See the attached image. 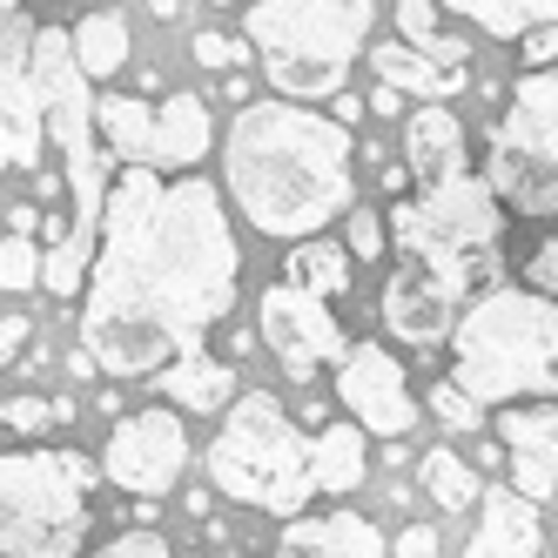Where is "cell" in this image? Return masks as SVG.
I'll return each instance as SVG.
<instances>
[{
	"instance_id": "obj_1",
	"label": "cell",
	"mask_w": 558,
	"mask_h": 558,
	"mask_svg": "<svg viewBox=\"0 0 558 558\" xmlns=\"http://www.w3.org/2000/svg\"><path fill=\"white\" fill-rule=\"evenodd\" d=\"M243 250L203 175L122 169L108 182L101 250L82 303V356L108 377H162L182 356H203L209 330L235 310Z\"/></svg>"
},
{
	"instance_id": "obj_2",
	"label": "cell",
	"mask_w": 558,
	"mask_h": 558,
	"mask_svg": "<svg viewBox=\"0 0 558 558\" xmlns=\"http://www.w3.org/2000/svg\"><path fill=\"white\" fill-rule=\"evenodd\" d=\"M222 189L243 222L276 243H316L337 216H350L356 142L330 114L296 101H250L222 135Z\"/></svg>"
},
{
	"instance_id": "obj_3",
	"label": "cell",
	"mask_w": 558,
	"mask_h": 558,
	"mask_svg": "<svg viewBox=\"0 0 558 558\" xmlns=\"http://www.w3.org/2000/svg\"><path fill=\"white\" fill-rule=\"evenodd\" d=\"M451 384L477 411L558 404V303L525 283L477 290L451 330Z\"/></svg>"
},
{
	"instance_id": "obj_4",
	"label": "cell",
	"mask_w": 558,
	"mask_h": 558,
	"mask_svg": "<svg viewBox=\"0 0 558 558\" xmlns=\"http://www.w3.org/2000/svg\"><path fill=\"white\" fill-rule=\"evenodd\" d=\"M371 21H377L371 0H263V8L243 14V34L276 101L310 108V101L343 95Z\"/></svg>"
},
{
	"instance_id": "obj_5",
	"label": "cell",
	"mask_w": 558,
	"mask_h": 558,
	"mask_svg": "<svg viewBox=\"0 0 558 558\" xmlns=\"http://www.w3.org/2000/svg\"><path fill=\"white\" fill-rule=\"evenodd\" d=\"M384 229H390V243L411 256V269H424L430 283H445L458 303L471 296V283L492 290L498 243H505V209H498V195L485 189V175L464 169L451 182L397 195Z\"/></svg>"
},
{
	"instance_id": "obj_6",
	"label": "cell",
	"mask_w": 558,
	"mask_h": 558,
	"mask_svg": "<svg viewBox=\"0 0 558 558\" xmlns=\"http://www.w3.org/2000/svg\"><path fill=\"white\" fill-rule=\"evenodd\" d=\"M209 485L235 505H256L269 518H303L316 485H310V437L296 430V417L283 411V397L269 390H243L229 404L216 445L203 451Z\"/></svg>"
},
{
	"instance_id": "obj_7",
	"label": "cell",
	"mask_w": 558,
	"mask_h": 558,
	"mask_svg": "<svg viewBox=\"0 0 558 558\" xmlns=\"http://www.w3.org/2000/svg\"><path fill=\"white\" fill-rule=\"evenodd\" d=\"M88 492L82 451H0V558H82Z\"/></svg>"
},
{
	"instance_id": "obj_8",
	"label": "cell",
	"mask_w": 558,
	"mask_h": 558,
	"mask_svg": "<svg viewBox=\"0 0 558 558\" xmlns=\"http://www.w3.org/2000/svg\"><path fill=\"white\" fill-rule=\"evenodd\" d=\"M485 189L505 216H558V68L518 74V88L492 129Z\"/></svg>"
},
{
	"instance_id": "obj_9",
	"label": "cell",
	"mask_w": 558,
	"mask_h": 558,
	"mask_svg": "<svg viewBox=\"0 0 558 558\" xmlns=\"http://www.w3.org/2000/svg\"><path fill=\"white\" fill-rule=\"evenodd\" d=\"M182 471H189V430L162 404L122 417L101 445V477L122 485L129 498H169L182 485Z\"/></svg>"
},
{
	"instance_id": "obj_10",
	"label": "cell",
	"mask_w": 558,
	"mask_h": 558,
	"mask_svg": "<svg viewBox=\"0 0 558 558\" xmlns=\"http://www.w3.org/2000/svg\"><path fill=\"white\" fill-rule=\"evenodd\" d=\"M256 330H263V350L283 364L290 384H316V371L324 364H343V324H337V310L330 303H316L290 283H269L263 303H256Z\"/></svg>"
},
{
	"instance_id": "obj_11",
	"label": "cell",
	"mask_w": 558,
	"mask_h": 558,
	"mask_svg": "<svg viewBox=\"0 0 558 558\" xmlns=\"http://www.w3.org/2000/svg\"><path fill=\"white\" fill-rule=\"evenodd\" d=\"M337 404L350 411V424L364 437H404L417 424V397H411V377L404 364L384 350V343H350L343 364H337Z\"/></svg>"
},
{
	"instance_id": "obj_12",
	"label": "cell",
	"mask_w": 558,
	"mask_h": 558,
	"mask_svg": "<svg viewBox=\"0 0 558 558\" xmlns=\"http://www.w3.org/2000/svg\"><path fill=\"white\" fill-rule=\"evenodd\" d=\"M0 169H41V95H34V21L0 8Z\"/></svg>"
},
{
	"instance_id": "obj_13",
	"label": "cell",
	"mask_w": 558,
	"mask_h": 558,
	"mask_svg": "<svg viewBox=\"0 0 558 558\" xmlns=\"http://www.w3.org/2000/svg\"><path fill=\"white\" fill-rule=\"evenodd\" d=\"M498 451L511 464V492L525 505L558 498V404H511L498 411Z\"/></svg>"
},
{
	"instance_id": "obj_14",
	"label": "cell",
	"mask_w": 558,
	"mask_h": 558,
	"mask_svg": "<svg viewBox=\"0 0 558 558\" xmlns=\"http://www.w3.org/2000/svg\"><path fill=\"white\" fill-rule=\"evenodd\" d=\"M377 310H384V330H390L397 343H411L417 356L437 350V343H451V330H458V296H451L445 283H430V276L411 269V263L384 283Z\"/></svg>"
},
{
	"instance_id": "obj_15",
	"label": "cell",
	"mask_w": 558,
	"mask_h": 558,
	"mask_svg": "<svg viewBox=\"0 0 558 558\" xmlns=\"http://www.w3.org/2000/svg\"><path fill=\"white\" fill-rule=\"evenodd\" d=\"M269 558H390V538L364 511H303L283 525Z\"/></svg>"
},
{
	"instance_id": "obj_16",
	"label": "cell",
	"mask_w": 558,
	"mask_h": 558,
	"mask_svg": "<svg viewBox=\"0 0 558 558\" xmlns=\"http://www.w3.org/2000/svg\"><path fill=\"white\" fill-rule=\"evenodd\" d=\"M464 558H545L538 505H525L511 485H492L477 498V532H471Z\"/></svg>"
},
{
	"instance_id": "obj_17",
	"label": "cell",
	"mask_w": 558,
	"mask_h": 558,
	"mask_svg": "<svg viewBox=\"0 0 558 558\" xmlns=\"http://www.w3.org/2000/svg\"><path fill=\"white\" fill-rule=\"evenodd\" d=\"M209 142H216V122H209V101L203 95H169L162 108H155V135H148V169L162 175V169H175V175H189L195 162L209 155Z\"/></svg>"
},
{
	"instance_id": "obj_18",
	"label": "cell",
	"mask_w": 558,
	"mask_h": 558,
	"mask_svg": "<svg viewBox=\"0 0 558 558\" xmlns=\"http://www.w3.org/2000/svg\"><path fill=\"white\" fill-rule=\"evenodd\" d=\"M404 175H417L424 189L464 175V122L451 108H417L404 122Z\"/></svg>"
},
{
	"instance_id": "obj_19",
	"label": "cell",
	"mask_w": 558,
	"mask_h": 558,
	"mask_svg": "<svg viewBox=\"0 0 558 558\" xmlns=\"http://www.w3.org/2000/svg\"><path fill=\"white\" fill-rule=\"evenodd\" d=\"M371 471V437L356 424H324L310 437V485L330 492V498H350Z\"/></svg>"
},
{
	"instance_id": "obj_20",
	"label": "cell",
	"mask_w": 558,
	"mask_h": 558,
	"mask_svg": "<svg viewBox=\"0 0 558 558\" xmlns=\"http://www.w3.org/2000/svg\"><path fill=\"white\" fill-rule=\"evenodd\" d=\"M68 54L74 68H82V82H114V74L129 68V14H114V8H95L68 27Z\"/></svg>"
},
{
	"instance_id": "obj_21",
	"label": "cell",
	"mask_w": 558,
	"mask_h": 558,
	"mask_svg": "<svg viewBox=\"0 0 558 558\" xmlns=\"http://www.w3.org/2000/svg\"><path fill=\"white\" fill-rule=\"evenodd\" d=\"M371 68H377V88H397V95H417L424 108H445L471 74L464 68H437V61H424V54H411L404 41H390V48H377L371 54Z\"/></svg>"
},
{
	"instance_id": "obj_22",
	"label": "cell",
	"mask_w": 558,
	"mask_h": 558,
	"mask_svg": "<svg viewBox=\"0 0 558 558\" xmlns=\"http://www.w3.org/2000/svg\"><path fill=\"white\" fill-rule=\"evenodd\" d=\"M162 397H169V404L175 411H229L235 404V371L222 364V356H182V364H169L162 371Z\"/></svg>"
},
{
	"instance_id": "obj_23",
	"label": "cell",
	"mask_w": 558,
	"mask_h": 558,
	"mask_svg": "<svg viewBox=\"0 0 558 558\" xmlns=\"http://www.w3.org/2000/svg\"><path fill=\"white\" fill-rule=\"evenodd\" d=\"M283 283L303 290V296H316V303L343 296V290H350V256H343V243H324V235H316V243H296Z\"/></svg>"
},
{
	"instance_id": "obj_24",
	"label": "cell",
	"mask_w": 558,
	"mask_h": 558,
	"mask_svg": "<svg viewBox=\"0 0 558 558\" xmlns=\"http://www.w3.org/2000/svg\"><path fill=\"white\" fill-rule=\"evenodd\" d=\"M417 477H424V492H430V505H437V511H471L477 498H485V485H477V471H471V464H464L451 445L424 451Z\"/></svg>"
},
{
	"instance_id": "obj_25",
	"label": "cell",
	"mask_w": 558,
	"mask_h": 558,
	"mask_svg": "<svg viewBox=\"0 0 558 558\" xmlns=\"http://www.w3.org/2000/svg\"><path fill=\"white\" fill-rule=\"evenodd\" d=\"M458 21L485 27L492 41H525V34L545 21V8H532V0H464V8H451Z\"/></svg>"
},
{
	"instance_id": "obj_26",
	"label": "cell",
	"mask_w": 558,
	"mask_h": 558,
	"mask_svg": "<svg viewBox=\"0 0 558 558\" xmlns=\"http://www.w3.org/2000/svg\"><path fill=\"white\" fill-rule=\"evenodd\" d=\"M0 290H14V296L41 290V243H27V235L0 243Z\"/></svg>"
},
{
	"instance_id": "obj_27",
	"label": "cell",
	"mask_w": 558,
	"mask_h": 558,
	"mask_svg": "<svg viewBox=\"0 0 558 558\" xmlns=\"http://www.w3.org/2000/svg\"><path fill=\"white\" fill-rule=\"evenodd\" d=\"M384 250H390L384 216H377V209H350V222H343V256H350V263H377Z\"/></svg>"
},
{
	"instance_id": "obj_28",
	"label": "cell",
	"mask_w": 558,
	"mask_h": 558,
	"mask_svg": "<svg viewBox=\"0 0 558 558\" xmlns=\"http://www.w3.org/2000/svg\"><path fill=\"white\" fill-rule=\"evenodd\" d=\"M424 404H430V417L445 424V430H477V424H485V411H477V404H471V397H464V390H458L451 377L437 384V390L424 397Z\"/></svg>"
},
{
	"instance_id": "obj_29",
	"label": "cell",
	"mask_w": 558,
	"mask_h": 558,
	"mask_svg": "<svg viewBox=\"0 0 558 558\" xmlns=\"http://www.w3.org/2000/svg\"><path fill=\"white\" fill-rule=\"evenodd\" d=\"M48 424H54V404H48V397H34V390H21V397H8V404H0V430L34 437V430H48Z\"/></svg>"
},
{
	"instance_id": "obj_30",
	"label": "cell",
	"mask_w": 558,
	"mask_h": 558,
	"mask_svg": "<svg viewBox=\"0 0 558 558\" xmlns=\"http://www.w3.org/2000/svg\"><path fill=\"white\" fill-rule=\"evenodd\" d=\"M95 558H175V551H169V538L155 532V525H135V532H122V538H108Z\"/></svg>"
},
{
	"instance_id": "obj_31",
	"label": "cell",
	"mask_w": 558,
	"mask_h": 558,
	"mask_svg": "<svg viewBox=\"0 0 558 558\" xmlns=\"http://www.w3.org/2000/svg\"><path fill=\"white\" fill-rule=\"evenodd\" d=\"M525 290H538L545 303H558V235H545V243L525 256Z\"/></svg>"
},
{
	"instance_id": "obj_32",
	"label": "cell",
	"mask_w": 558,
	"mask_h": 558,
	"mask_svg": "<svg viewBox=\"0 0 558 558\" xmlns=\"http://www.w3.org/2000/svg\"><path fill=\"white\" fill-rule=\"evenodd\" d=\"M532 68H558V8H545V21L525 34V74Z\"/></svg>"
},
{
	"instance_id": "obj_33",
	"label": "cell",
	"mask_w": 558,
	"mask_h": 558,
	"mask_svg": "<svg viewBox=\"0 0 558 558\" xmlns=\"http://www.w3.org/2000/svg\"><path fill=\"white\" fill-rule=\"evenodd\" d=\"M243 41H229V34H216V27H203V34H195V61H203V68H243Z\"/></svg>"
},
{
	"instance_id": "obj_34",
	"label": "cell",
	"mask_w": 558,
	"mask_h": 558,
	"mask_svg": "<svg viewBox=\"0 0 558 558\" xmlns=\"http://www.w3.org/2000/svg\"><path fill=\"white\" fill-rule=\"evenodd\" d=\"M390 558H437V525H404L390 538Z\"/></svg>"
},
{
	"instance_id": "obj_35",
	"label": "cell",
	"mask_w": 558,
	"mask_h": 558,
	"mask_svg": "<svg viewBox=\"0 0 558 558\" xmlns=\"http://www.w3.org/2000/svg\"><path fill=\"white\" fill-rule=\"evenodd\" d=\"M34 337V324H27V316H0V371H8V364H21V343Z\"/></svg>"
},
{
	"instance_id": "obj_36",
	"label": "cell",
	"mask_w": 558,
	"mask_h": 558,
	"mask_svg": "<svg viewBox=\"0 0 558 558\" xmlns=\"http://www.w3.org/2000/svg\"><path fill=\"white\" fill-rule=\"evenodd\" d=\"M371 108H377V114H397V108H404V95H397V88H377Z\"/></svg>"
},
{
	"instance_id": "obj_37",
	"label": "cell",
	"mask_w": 558,
	"mask_h": 558,
	"mask_svg": "<svg viewBox=\"0 0 558 558\" xmlns=\"http://www.w3.org/2000/svg\"><path fill=\"white\" fill-rule=\"evenodd\" d=\"M34 222H41V209H34V203H14V235H27Z\"/></svg>"
}]
</instances>
